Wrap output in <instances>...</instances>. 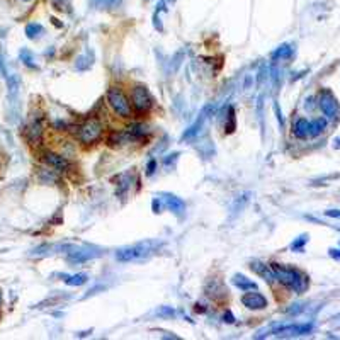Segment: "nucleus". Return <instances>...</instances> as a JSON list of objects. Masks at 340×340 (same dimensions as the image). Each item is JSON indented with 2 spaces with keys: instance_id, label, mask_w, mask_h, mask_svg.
Masks as SVG:
<instances>
[{
  "instance_id": "nucleus-1",
  "label": "nucleus",
  "mask_w": 340,
  "mask_h": 340,
  "mask_svg": "<svg viewBox=\"0 0 340 340\" xmlns=\"http://www.w3.org/2000/svg\"><path fill=\"white\" fill-rule=\"evenodd\" d=\"M270 267H272V270H274L276 281H279L281 284H284L286 288L293 289V291L298 293V294L304 293L308 289V284H309L308 276L301 272V270L294 269V267H286V265L277 264V262H272L270 264Z\"/></svg>"
},
{
  "instance_id": "nucleus-2",
  "label": "nucleus",
  "mask_w": 340,
  "mask_h": 340,
  "mask_svg": "<svg viewBox=\"0 0 340 340\" xmlns=\"http://www.w3.org/2000/svg\"><path fill=\"white\" fill-rule=\"evenodd\" d=\"M158 242L153 240H147V242H140L135 245L123 247L116 252V259L119 262H135V261H143V259L150 257L151 254L156 250Z\"/></svg>"
},
{
  "instance_id": "nucleus-3",
  "label": "nucleus",
  "mask_w": 340,
  "mask_h": 340,
  "mask_svg": "<svg viewBox=\"0 0 340 340\" xmlns=\"http://www.w3.org/2000/svg\"><path fill=\"white\" fill-rule=\"evenodd\" d=\"M108 102L117 116L124 117V119L126 117H131V102L126 97L123 89H119V87H111L108 90Z\"/></svg>"
},
{
  "instance_id": "nucleus-4",
  "label": "nucleus",
  "mask_w": 340,
  "mask_h": 340,
  "mask_svg": "<svg viewBox=\"0 0 340 340\" xmlns=\"http://www.w3.org/2000/svg\"><path fill=\"white\" fill-rule=\"evenodd\" d=\"M102 131H104V126L99 119H92L85 121L82 126L78 128V140L82 141L83 145H90V143H95L99 138L102 136Z\"/></svg>"
},
{
  "instance_id": "nucleus-5",
  "label": "nucleus",
  "mask_w": 340,
  "mask_h": 340,
  "mask_svg": "<svg viewBox=\"0 0 340 340\" xmlns=\"http://www.w3.org/2000/svg\"><path fill=\"white\" fill-rule=\"evenodd\" d=\"M318 106L320 109H322V113L327 116V119H339L340 116V106L337 102V99H335V95L330 92V90H322V94H320V99H318Z\"/></svg>"
},
{
  "instance_id": "nucleus-6",
  "label": "nucleus",
  "mask_w": 340,
  "mask_h": 340,
  "mask_svg": "<svg viewBox=\"0 0 340 340\" xmlns=\"http://www.w3.org/2000/svg\"><path fill=\"white\" fill-rule=\"evenodd\" d=\"M151 104H153V99L145 85H136L131 90V106L138 113H147L151 108Z\"/></svg>"
},
{
  "instance_id": "nucleus-7",
  "label": "nucleus",
  "mask_w": 340,
  "mask_h": 340,
  "mask_svg": "<svg viewBox=\"0 0 340 340\" xmlns=\"http://www.w3.org/2000/svg\"><path fill=\"white\" fill-rule=\"evenodd\" d=\"M313 330L311 323H303V325H282V327H276L270 330L276 337H300V335H308Z\"/></svg>"
},
{
  "instance_id": "nucleus-8",
  "label": "nucleus",
  "mask_w": 340,
  "mask_h": 340,
  "mask_svg": "<svg viewBox=\"0 0 340 340\" xmlns=\"http://www.w3.org/2000/svg\"><path fill=\"white\" fill-rule=\"evenodd\" d=\"M67 254H68V261L70 262H85V261H90V259L99 257V255H101V250L94 247H82V248L72 247Z\"/></svg>"
},
{
  "instance_id": "nucleus-9",
  "label": "nucleus",
  "mask_w": 340,
  "mask_h": 340,
  "mask_svg": "<svg viewBox=\"0 0 340 340\" xmlns=\"http://www.w3.org/2000/svg\"><path fill=\"white\" fill-rule=\"evenodd\" d=\"M43 160H44V163H46L48 167H51V169H55L58 172H65V170L70 169V162H68L67 156L60 155V153H55V151L46 150L43 153Z\"/></svg>"
},
{
  "instance_id": "nucleus-10",
  "label": "nucleus",
  "mask_w": 340,
  "mask_h": 340,
  "mask_svg": "<svg viewBox=\"0 0 340 340\" xmlns=\"http://www.w3.org/2000/svg\"><path fill=\"white\" fill-rule=\"evenodd\" d=\"M242 304L248 309H264L267 308V298L257 293V289H250V293H245L242 296Z\"/></svg>"
},
{
  "instance_id": "nucleus-11",
  "label": "nucleus",
  "mask_w": 340,
  "mask_h": 340,
  "mask_svg": "<svg viewBox=\"0 0 340 340\" xmlns=\"http://www.w3.org/2000/svg\"><path fill=\"white\" fill-rule=\"evenodd\" d=\"M162 202L163 204L167 206V208L170 209L174 215H177L179 218H182L184 216V213H186V202L181 199V197H177V196H174V194H162Z\"/></svg>"
},
{
  "instance_id": "nucleus-12",
  "label": "nucleus",
  "mask_w": 340,
  "mask_h": 340,
  "mask_svg": "<svg viewBox=\"0 0 340 340\" xmlns=\"http://www.w3.org/2000/svg\"><path fill=\"white\" fill-rule=\"evenodd\" d=\"M211 108H213V106L209 104V106H206V108L201 111V114H199V117H197V121L184 133L182 140H192L194 136H197V133L201 131L202 126H204V123H206V119H208V114H209V111H211Z\"/></svg>"
},
{
  "instance_id": "nucleus-13",
  "label": "nucleus",
  "mask_w": 340,
  "mask_h": 340,
  "mask_svg": "<svg viewBox=\"0 0 340 340\" xmlns=\"http://www.w3.org/2000/svg\"><path fill=\"white\" fill-rule=\"evenodd\" d=\"M28 140L31 145L41 143V140H43V124H41V119H34L28 126Z\"/></svg>"
},
{
  "instance_id": "nucleus-14",
  "label": "nucleus",
  "mask_w": 340,
  "mask_h": 340,
  "mask_svg": "<svg viewBox=\"0 0 340 340\" xmlns=\"http://www.w3.org/2000/svg\"><path fill=\"white\" fill-rule=\"evenodd\" d=\"M250 269L254 270L255 274H259V276H262L264 279H265L267 282L276 281V276H274L272 267L267 265V264H262V262H252V264H250Z\"/></svg>"
},
{
  "instance_id": "nucleus-15",
  "label": "nucleus",
  "mask_w": 340,
  "mask_h": 340,
  "mask_svg": "<svg viewBox=\"0 0 340 340\" xmlns=\"http://www.w3.org/2000/svg\"><path fill=\"white\" fill-rule=\"evenodd\" d=\"M293 133L296 138H309V121L304 119V117H300V119L294 121L293 124Z\"/></svg>"
},
{
  "instance_id": "nucleus-16",
  "label": "nucleus",
  "mask_w": 340,
  "mask_h": 340,
  "mask_svg": "<svg viewBox=\"0 0 340 340\" xmlns=\"http://www.w3.org/2000/svg\"><path fill=\"white\" fill-rule=\"evenodd\" d=\"M227 293L228 291H225L223 284H221L218 279H209L208 286H206V294H208V296H211L216 300V298H223Z\"/></svg>"
},
{
  "instance_id": "nucleus-17",
  "label": "nucleus",
  "mask_w": 340,
  "mask_h": 340,
  "mask_svg": "<svg viewBox=\"0 0 340 340\" xmlns=\"http://www.w3.org/2000/svg\"><path fill=\"white\" fill-rule=\"evenodd\" d=\"M231 282L236 286L238 289H242V291H250V289H257V284H255L252 279H248L245 276H242V274H235L231 279Z\"/></svg>"
},
{
  "instance_id": "nucleus-18",
  "label": "nucleus",
  "mask_w": 340,
  "mask_h": 340,
  "mask_svg": "<svg viewBox=\"0 0 340 340\" xmlns=\"http://www.w3.org/2000/svg\"><path fill=\"white\" fill-rule=\"evenodd\" d=\"M294 55V48L291 44H281L279 48L274 49L272 53V60H289Z\"/></svg>"
},
{
  "instance_id": "nucleus-19",
  "label": "nucleus",
  "mask_w": 340,
  "mask_h": 340,
  "mask_svg": "<svg viewBox=\"0 0 340 340\" xmlns=\"http://www.w3.org/2000/svg\"><path fill=\"white\" fill-rule=\"evenodd\" d=\"M325 129H327V119L318 117V119H315V121H309V138L320 136Z\"/></svg>"
},
{
  "instance_id": "nucleus-20",
  "label": "nucleus",
  "mask_w": 340,
  "mask_h": 340,
  "mask_svg": "<svg viewBox=\"0 0 340 340\" xmlns=\"http://www.w3.org/2000/svg\"><path fill=\"white\" fill-rule=\"evenodd\" d=\"M7 87H9V97L14 101L19 94V87H21V80L17 75H7Z\"/></svg>"
},
{
  "instance_id": "nucleus-21",
  "label": "nucleus",
  "mask_w": 340,
  "mask_h": 340,
  "mask_svg": "<svg viewBox=\"0 0 340 340\" xmlns=\"http://www.w3.org/2000/svg\"><path fill=\"white\" fill-rule=\"evenodd\" d=\"M43 33H44V28L41 24H38V22H31V24L26 26V36L29 39H38V38H41Z\"/></svg>"
},
{
  "instance_id": "nucleus-22",
  "label": "nucleus",
  "mask_w": 340,
  "mask_h": 340,
  "mask_svg": "<svg viewBox=\"0 0 340 340\" xmlns=\"http://www.w3.org/2000/svg\"><path fill=\"white\" fill-rule=\"evenodd\" d=\"M65 282L68 286H82L87 282V274L80 272V274H74V276H65Z\"/></svg>"
},
{
  "instance_id": "nucleus-23",
  "label": "nucleus",
  "mask_w": 340,
  "mask_h": 340,
  "mask_svg": "<svg viewBox=\"0 0 340 340\" xmlns=\"http://www.w3.org/2000/svg\"><path fill=\"white\" fill-rule=\"evenodd\" d=\"M19 56H21V60L24 62L26 67H29V68H38V65L36 62H34V56H33V53L29 51V49H21V53H19Z\"/></svg>"
},
{
  "instance_id": "nucleus-24",
  "label": "nucleus",
  "mask_w": 340,
  "mask_h": 340,
  "mask_svg": "<svg viewBox=\"0 0 340 340\" xmlns=\"http://www.w3.org/2000/svg\"><path fill=\"white\" fill-rule=\"evenodd\" d=\"M51 5L60 12H72V0H51Z\"/></svg>"
},
{
  "instance_id": "nucleus-25",
  "label": "nucleus",
  "mask_w": 340,
  "mask_h": 340,
  "mask_svg": "<svg viewBox=\"0 0 340 340\" xmlns=\"http://www.w3.org/2000/svg\"><path fill=\"white\" fill-rule=\"evenodd\" d=\"M92 67V56L87 53V55L80 56V58L77 60V63H75V68L77 70H87V68Z\"/></svg>"
},
{
  "instance_id": "nucleus-26",
  "label": "nucleus",
  "mask_w": 340,
  "mask_h": 340,
  "mask_svg": "<svg viewBox=\"0 0 340 340\" xmlns=\"http://www.w3.org/2000/svg\"><path fill=\"white\" fill-rule=\"evenodd\" d=\"M97 7H102V9H114V7L121 5L123 0H92Z\"/></svg>"
},
{
  "instance_id": "nucleus-27",
  "label": "nucleus",
  "mask_w": 340,
  "mask_h": 340,
  "mask_svg": "<svg viewBox=\"0 0 340 340\" xmlns=\"http://www.w3.org/2000/svg\"><path fill=\"white\" fill-rule=\"evenodd\" d=\"M306 242H308V235L298 236V238L291 243V250H294V252H301V250H303V247H304V243H306Z\"/></svg>"
},
{
  "instance_id": "nucleus-28",
  "label": "nucleus",
  "mask_w": 340,
  "mask_h": 340,
  "mask_svg": "<svg viewBox=\"0 0 340 340\" xmlns=\"http://www.w3.org/2000/svg\"><path fill=\"white\" fill-rule=\"evenodd\" d=\"M156 315L158 316H163V318H172V316L175 315V309L170 308V306H162L156 311Z\"/></svg>"
},
{
  "instance_id": "nucleus-29",
  "label": "nucleus",
  "mask_w": 340,
  "mask_h": 340,
  "mask_svg": "<svg viewBox=\"0 0 340 340\" xmlns=\"http://www.w3.org/2000/svg\"><path fill=\"white\" fill-rule=\"evenodd\" d=\"M228 119H230V123L225 126V128H227L228 133H231L235 129V111H233V108L228 109Z\"/></svg>"
},
{
  "instance_id": "nucleus-30",
  "label": "nucleus",
  "mask_w": 340,
  "mask_h": 340,
  "mask_svg": "<svg viewBox=\"0 0 340 340\" xmlns=\"http://www.w3.org/2000/svg\"><path fill=\"white\" fill-rule=\"evenodd\" d=\"M325 216L339 218V220H340V209H327V211H325Z\"/></svg>"
},
{
  "instance_id": "nucleus-31",
  "label": "nucleus",
  "mask_w": 340,
  "mask_h": 340,
  "mask_svg": "<svg viewBox=\"0 0 340 340\" xmlns=\"http://www.w3.org/2000/svg\"><path fill=\"white\" fill-rule=\"evenodd\" d=\"M155 169H156V162H155V160H150V162H148V167H147V174L153 175Z\"/></svg>"
},
{
  "instance_id": "nucleus-32",
  "label": "nucleus",
  "mask_w": 340,
  "mask_h": 340,
  "mask_svg": "<svg viewBox=\"0 0 340 340\" xmlns=\"http://www.w3.org/2000/svg\"><path fill=\"white\" fill-rule=\"evenodd\" d=\"M328 254H330L332 259H335V261H340V248H330V250H328Z\"/></svg>"
},
{
  "instance_id": "nucleus-33",
  "label": "nucleus",
  "mask_w": 340,
  "mask_h": 340,
  "mask_svg": "<svg viewBox=\"0 0 340 340\" xmlns=\"http://www.w3.org/2000/svg\"><path fill=\"white\" fill-rule=\"evenodd\" d=\"M0 75H2V77H5V78H7V70H5V63H3V58H2V55H0Z\"/></svg>"
},
{
  "instance_id": "nucleus-34",
  "label": "nucleus",
  "mask_w": 340,
  "mask_h": 340,
  "mask_svg": "<svg viewBox=\"0 0 340 340\" xmlns=\"http://www.w3.org/2000/svg\"><path fill=\"white\" fill-rule=\"evenodd\" d=\"M223 318H225V322H228V323H233V322H235V318H233L231 311H227V313H225Z\"/></svg>"
},
{
  "instance_id": "nucleus-35",
  "label": "nucleus",
  "mask_w": 340,
  "mask_h": 340,
  "mask_svg": "<svg viewBox=\"0 0 340 340\" xmlns=\"http://www.w3.org/2000/svg\"><path fill=\"white\" fill-rule=\"evenodd\" d=\"M160 208H162V202H160V199L156 197V199H153V211L160 213Z\"/></svg>"
},
{
  "instance_id": "nucleus-36",
  "label": "nucleus",
  "mask_w": 340,
  "mask_h": 340,
  "mask_svg": "<svg viewBox=\"0 0 340 340\" xmlns=\"http://www.w3.org/2000/svg\"><path fill=\"white\" fill-rule=\"evenodd\" d=\"M170 156H172V158H165V163H167V165H170V162H175V158L179 156V153H174V155H170Z\"/></svg>"
},
{
  "instance_id": "nucleus-37",
  "label": "nucleus",
  "mask_w": 340,
  "mask_h": 340,
  "mask_svg": "<svg viewBox=\"0 0 340 340\" xmlns=\"http://www.w3.org/2000/svg\"><path fill=\"white\" fill-rule=\"evenodd\" d=\"M337 147H340V140H337Z\"/></svg>"
},
{
  "instance_id": "nucleus-38",
  "label": "nucleus",
  "mask_w": 340,
  "mask_h": 340,
  "mask_svg": "<svg viewBox=\"0 0 340 340\" xmlns=\"http://www.w3.org/2000/svg\"><path fill=\"white\" fill-rule=\"evenodd\" d=\"M22 2H31V0H22Z\"/></svg>"
},
{
  "instance_id": "nucleus-39",
  "label": "nucleus",
  "mask_w": 340,
  "mask_h": 340,
  "mask_svg": "<svg viewBox=\"0 0 340 340\" xmlns=\"http://www.w3.org/2000/svg\"><path fill=\"white\" fill-rule=\"evenodd\" d=\"M169 2H174V0H169Z\"/></svg>"
},
{
  "instance_id": "nucleus-40",
  "label": "nucleus",
  "mask_w": 340,
  "mask_h": 340,
  "mask_svg": "<svg viewBox=\"0 0 340 340\" xmlns=\"http://www.w3.org/2000/svg\"><path fill=\"white\" fill-rule=\"evenodd\" d=\"M0 300H2V296H0Z\"/></svg>"
}]
</instances>
